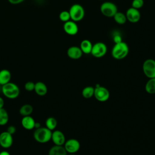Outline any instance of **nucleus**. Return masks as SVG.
<instances>
[{
	"label": "nucleus",
	"instance_id": "1",
	"mask_svg": "<svg viewBox=\"0 0 155 155\" xmlns=\"http://www.w3.org/2000/svg\"><path fill=\"white\" fill-rule=\"evenodd\" d=\"M112 57L117 60H121L125 58L129 53V47L128 44L122 41L114 44L111 49Z\"/></svg>",
	"mask_w": 155,
	"mask_h": 155
},
{
	"label": "nucleus",
	"instance_id": "2",
	"mask_svg": "<svg viewBox=\"0 0 155 155\" xmlns=\"http://www.w3.org/2000/svg\"><path fill=\"white\" fill-rule=\"evenodd\" d=\"M52 131L45 127H39L36 128L33 133L35 140L40 143H45L49 142L51 138Z\"/></svg>",
	"mask_w": 155,
	"mask_h": 155
},
{
	"label": "nucleus",
	"instance_id": "3",
	"mask_svg": "<svg viewBox=\"0 0 155 155\" xmlns=\"http://www.w3.org/2000/svg\"><path fill=\"white\" fill-rule=\"evenodd\" d=\"M1 91L5 97L10 99L17 98L20 94L19 87L16 84L11 82L2 85Z\"/></svg>",
	"mask_w": 155,
	"mask_h": 155
},
{
	"label": "nucleus",
	"instance_id": "4",
	"mask_svg": "<svg viewBox=\"0 0 155 155\" xmlns=\"http://www.w3.org/2000/svg\"><path fill=\"white\" fill-rule=\"evenodd\" d=\"M71 20L77 22L82 21L85 16V10L83 6L79 4H73L69 10Z\"/></svg>",
	"mask_w": 155,
	"mask_h": 155
},
{
	"label": "nucleus",
	"instance_id": "5",
	"mask_svg": "<svg viewBox=\"0 0 155 155\" xmlns=\"http://www.w3.org/2000/svg\"><path fill=\"white\" fill-rule=\"evenodd\" d=\"M101 13L105 17L113 18L118 11L116 5L110 1H105L101 4L100 6Z\"/></svg>",
	"mask_w": 155,
	"mask_h": 155
},
{
	"label": "nucleus",
	"instance_id": "6",
	"mask_svg": "<svg viewBox=\"0 0 155 155\" xmlns=\"http://www.w3.org/2000/svg\"><path fill=\"white\" fill-rule=\"evenodd\" d=\"M144 74L148 78H155V60L153 59H146L142 65Z\"/></svg>",
	"mask_w": 155,
	"mask_h": 155
},
{
	"label": "nucleus",
	"instance_id": "7",
	"mask_svg": "<svg viewBox=\"0 0 155 155\" xmlns=\"http://www.w3.org/2000/svg\"><path fill=\"white\" fill-rule=\"evenodd\" d=\"M107 52V47L104 42H97L93 44L91 54L96 58H101L104 56Z\"/></svg>",
	"mask_w": 155,
	"mask_h": 155
},
{
	"label": "nucleus",
	"instance_id": "8",
	"mask_svg": "<svg viewBox=\"0 0 155 155\" xmlns=\"http://www.w3.org/2000/svg\"><path fill=\"white\" fill-rule=\"evenodd\" d=\"M110 95L108 90L103 86L97 85L94 88V96L99 102H104L108 101L110 98Z\"/></svg>",
	"mask_w": 155,
	"mask_h": 155
},
{
	"label": "nucleus",
	"instance_id": "9",
	"mask_svg": "<svg viewBox=\"0 0 155 155\" xmlns=\"http://www.w3.org/2000/svg\"><path fill=\"white\" fill-rule=\"evenodd\" d=\"M64 147L67 153H76L79 150L81 145L77 139L71 138L65 141Z\"/></svg>",
	"mask_w": 155,
	"mask_h": 155
},
{
	"label": "nucleus",
	"instance_id": "10",
	"mask_svg": "<svg viewBox=\"0 0 155 155\" xmlns=\"http://www.w3.org/2000/svg\"><path fill=\"white\" fill-rule=\"evenodd\" d=\"M13 142V135L7 131L0 133V146L4 148L8 149L12 145Z\"/></svg>",
	"mask_w": 155,
	"mask_h": 155
},
{
	"label": "nucleus",
	"instance_id": "11",
	"mask_svg": "<svg viewBox=\"0 0 155 155\" xmlns=\"http://www.w3.org/2000/svg\"><path fill=\"white\" fill-rule=\"evenodd\" d=\"M125 15L127 21L131 23H136L140 19V13L139 10L131 7L127 10Z\"/></svg>",
	"mask_w": 155,
	"mask_h": 155
},
{
	"label": "nucleus",
	"instance_id": "12",
	"mask_svg": "<svg viewBox=\"0 0 155 155\" xmlns=\"http://www.w3.org/2000/svg\"><path fill=\"white\" fill-rule=\"evenodd\" d=\"M63 29L65 33L70 36L76 35L79 31L78 25H77L76 22L72 20H70L67 22H64L63 25Z\"/></svg>",
	"mask_w": 155,
	"mask_h": 155
},
{
	"label": "nucleus",
	"instance_id": "13",
	"mask_svg": "<svg viewBox=\"0 0 155 155\" xmlns=\"http://www.w3.org/2000/svg\"><path fill=\"white\" fill-rule=\"evenodd\" d=\"M51 140L55 145L63 146L65 142L64 134L60 130H54L52 132Z\"/></svg>",
	"mask_w": 155,
	"mask_h": 155
},
{
	"label": "nucleus",
	"instance_id": "14",
	"mask_svg": "<svg viewBox=\"0 0 155 155\" xmlns=\"http://www.w3.org/2000/svg\"><path fill=\"white\" fill-rule=\"evenodd\" d=\"M67 54L69 58L74 60H77L82 57L83 53L79 47L71 46L68 48L67 51Z\"/></svg>",
	"mask_w": 155,
	"mask_h": 155
},
{
	"label": "nucleus",
	"instance_id": "15",
	"mask_svg": "<svg viewBox=\"0 0 155 155\" xmlns=\"http://www.w3.org/2000/svg\"><path fill=\"white\" fill-rule=\"evenodd\" d=\"M35 120L31 116H23L21 119V125L22 127L27 130H32L35 128Z\"/></svg>",
	"mask_w": 155,
	"mask_h": 155
},
{
	"label": "nucleus",
	"instance_id": "16",
	"mask_svg": "<svg viewBox=\"0 0 155 155\" xmlns=\"http://www.w3.org/2000/svg\"><path fill=\"white\" fill-rule=\"evenodd\" d=\"M34 91L38 96H44L47 93L48 88L45 83L41 81H39L35 83Z\"/></svg>",
	"mask_w": 155,
	"mask_h": 155
},
{
	"label": "nucleus",
	"instance_id": "17",
	"mask_svg": "<svg viewBox=\"0 0 155 155\" xmlns=\"http://www.w3.org/2000/svg\"><path fill=\"white\" fill-rule=\"evenodd\" d=\"M92 47L93 44L91 42L87 39H85L81 41L79 47L83 54L84 53L86 54H88L91 53Z\"/></svg>",
	"mask_w": 155,
	"mask_h": 155
},
{
	"label": "nucleus",
	"instance_id": "18",
	"mask_svg": "<svg viewBox=\"0 0 155 155\" xmlns=\"http://www.w3.org/2000/svg\"><path fill=\"white\" fill-rule=\"evenodd\" d=\"M67 152L64 146L54 145L48 151V155H67Z\"/></svg>",
	"mask_w": 155,
	"mask_h": 155
},
{
	"label": "nucleus",
	"instance_id": "19",
	"mask_svg": "<svg viewBox=\"0 0 155 155\" xmlns=\"http://www.w3.org/2000/svg\"><path fill=\"white\" fill-rule=\"evenodd\" d=\"M11 77V73L8 70L2 69L0 70V85H3L10 82Z\"/></svg>",
	"mask_w": 155,
	"mask_h": 155
},
{
	"label": "nucleus",
	"instance_id": "20",
	"mask_svg": "<svg viewBox=\"0 0 155 155\" xmlns=\"http://www.w3.org/2000/svg\"><path fill=\"white\" fill-rule=\"evenodd\" d=\"M113 18L115 22L119 25L125 24L127 21L125 13H124L122 12L117 11Z\"/></svg>",
	"mask_w": 155,
	"mask_h": 155
},
{
	"label": "nucleus",
	"instance_id": "21",
	"mask_svg": "<svg viewBox=\"0 0 155 155\" xmlns=\"http://www.w3.org/2000/svg\"><path fill=\"white\" fill-rule=\"evenodd\" d=\"M33 108L30 104H24L19 109V114L22 116H30L33 113Z\"/></svg>",
	"mask_w": 155,
	"mask_h": 155
},
{
	"label": "nucleus",
	"instance_id": "22",
	"mask_svg": "<svg viewBox=\"0 0 155 155\" xmlns=\"http://www.w3.org/2000/svg\"><path fill=\"white\" fill-rule=\"evenodd\" d=\"M145 90L149 94H155V78L149 79L145 84Z\"/></svg>",
	"mask_w": 155,
	"mask_h": 155
},
{
	"label": "nucleus",
	"instance_id": "23",
	"mask_svg": "<svg viewBox=\"0 0 155 155\" xmlns=\"http://www.w3.org/2000/svg\"><path fill=\"white\" fill-rule=\"evenodd\" d=\"M94 88L92 86H87L82 91V95L85 99H90L94 96Z\"/></svg>",
	"mask_w": 155,
	"mask_h": 155
},
{
	"label": "nucleus",
	"instance_id": "24",
	"mask_svg": "<svg viewBox=\"0 0 155 155\" xmlns=\"http://www.w3.org/2000/svg\"><path fill=\"white\" fill-rule=\"evenodd\" d=\"M9 120V116L7 110L2 108H0V126L6 125Z\"/></svg>",
	"mask_w": 155,
	"mask_h": 155
},
{
	"label": "nucleus",
	"instance_id": "25",
	"mask_svg": "<svg viewBox=\"0 0 155 155\" xmlns=\"http://www.w3.org/2000/svg\"><path fill=\"white\" fill-rule=\"evenodd\" d=\"M58 125L57 120L53 117H49L45 120V126L50 130L53 131L56 128Z\"/></svg>",
	"mask_w": 155,
	"mask_h": 155
},
{
	"label": "nucleus",
	"instance_id": "26",
	"mask_svg": "<svg viewBox=\"0 0 155 155\" xmlns=\"http://www.w3.org/2000/svg\"><path fill=\"white\" fill-rule=\"evenodd\" d=\"M59 19L64 22H65L71 20L69 12L66 10L62 11L59 15Z\"/></svg>",
	"mask_w": 155,
	"mask_h": 155
},
{
	"label": "nucleus",
	"instance_id": "27",
	"mask_svg": "<svg viewBox=\"0 0 155 155\" xmlns=\"http://www.w3.org/2000/svg\"><path fill=\"white\" fill-rule=\"evenodd\" d=\"M144 5L143 0H133L131 2V7L136 9H140Z\"/></svg>",
	"mask_w": 155,
	"mask_h": 155
},
{
	"label": "nucleus",
	"instance_id": "28",
	"mask_svg": "<svg viewBox=\"0 0 155 155\" xmlns=\"http://www.w3.org/2000/svg\"><path fill=\"white\" fill-rule=\"evenodd\" d=\"M35 83L32 81H28L24 85V88L27 91H32L35 89Z\"/></svg>",
	"mask_w": 155,
	"mask_h": 155
},
{
	"label": "nucleus",
	"instance_id": "29",
	"mask_svg": "<svg viewBox=\"0 0 155 155\" xmlns=\"http://www.w3.org/2000/svg\"><path fill=\"white\" fill-rule=\"evenodd\" d=\"M122 36H120V34L119 33H116L114 35H113V42H114V44H116V43H119V42H122Z\"/></svg>",
	"mask_w": 155,
	"mask_h": 155
},
{
	"label": "nucleus",
	"instance_id": "30",
	"mask_svg": "<svg viewBox=\"0 0 155 155\" xmlns=\"http://www.w3.org/2000/svg\"><path fill=\"white\" fill-rule=\"evenodd\" d=\"M7 131L8 133H9L10 134H11L12 135H13V134H14L16 133V128L13 125H10V126L8 127V128L7 129Z\"/></svg>",
	"mask_w": 155,
	"mask_h": 155
},
{
	"label": "nucleus",
	"instance_id": "31",
	"mask_svg": "<svg viewBox=\"0 0 155 155\" xmlns=\"http://www.w3.org/2000/svg\"><path fill=\"white\" fill-rule=\"evenodd\" d=\"M8 1L10 4L15 5V4H18L22 2L23 1H24V0H8Z\"/></svg>",
	"mask_w": 155,
	"mask_h": 155
},
{
	"label": "nucleus",
	"instance_id": "32",
	"mask_svg": "<svg viewBox=\"0 0 155 155\" xmlns=\"http://www.w3.org/2000/svg\"><path fill=\"white\" fill-rule=\"evenodd\" d=\"M4 101L2 97L0 96V108H4Z\"/></svg>",
	"mask_w": 155,
	"mask_h": 155
},
{
	"label": "nucleus",
	"instance_id": "33",
	"mask_svg": "<svg viewBox=\"0 0 155 155\" xmlns=\"http://www.w3.org/2000/svg\"><path fill=\"white\" fill-rule=\"evenodd\" d=\"M0 155H10V153L6 150H3L0 152Z\"/></svg>",
	"mask_w": 155,
	"mask_h": 155
},
{
	"label": "nucleus",
	"instance_id": "34",
	"mask_svg": "<svg viewBox=\"0 0 155 155\" xmlns=\"http://www.w3.org/2000/svg\"><path fill=\"white\" fill-rule=\"evenodd\" d=\"M41 124H40V123L39 122H35V128L36 129V128H39V127H41Z\"/></svg>",
	"mask_w": 155,
	"mask_h": 155
},
{
	"label": "nucleus",
	"instance_id": "35",
	"mask_svg": "<svg viewBox=\"0 0 155 155\" xmlns=\"http://www.w3.org/2000/svg\"><path fill=\"white\" fill-rule=\"evenodd\" d=\"M67 155H76L75 153H68Z\"/></svg>",
	"mask_w": 155,
	"mask_h": 155
}]
</instances>
